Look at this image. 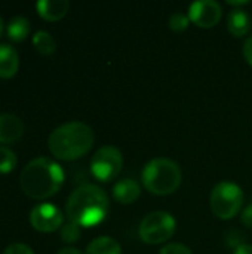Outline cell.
<instances>
[{"label": "cell", "instance_id": "obj_1", "mask_svg": "<svg viewBox=\"0 0 252 254\" xmlns=\"http://www.w3.org/2000/svg\"><path fill=\"white\" fill-rule=\"evenodd\" d=\"M64 185V170L49 158H36L21 171V190L31 199H48L53 196Z\"/></svg>", "mask_w": 252, "mask_h": 254}, {"label": "cell", "instance_id": "obj_2", "mask_svg": "<svg viewBox=\"0 0 252 254\" xmlns=\"http://www.w3.org/2000/svg\"><path fill=\"white\" fill-rule=\"evenodd\" d=\"M108 211L107 193L95 185H83L73 190L65 204V213L70 222L92 228L101 223Z\"/></svg>", "mask_w": 252, "mask_h": 254}, {"label": "cell", "instance_id": "obj_3", "mask_svg": "<svg viewBox=\"0 0 252 254\" xmlns=\"http://www.w3.org/2000/svg\"><path fill=\"white\" fill-rule=\"evenodd\" d=\"M95 135L89 125L73 121L55 128L48 138L50 153L61 161H76L94 146Z\"/></svg>", "mask_w": 252, "mask_h": 254}, {"label": "cell", "instance_id": "obj_4", "mask_svg": "<svg viewBox=\"0 0 252 254\" xmlns=\"http://www.w3.org/2000/svg\"><path fill=\"white\" fill-rule=\"evenodd\" d=\"M141 180L150 193L165 196L174 193L180 188L183 173L177 162L168 158H156L146 164Z\"/></svg>", "mask_w": 252, "mask_h": 254}, {"label": "cell", "instance_id": "obj_5", "mask_svg": "<svg viewBox=\"0 0 252 254\" xmlns=\"http://www.w3.org/2000/svg\"><path fill=\"white\" fill-rule=\"evenodd\" d=\"M211 210L221 220H230L236 217L244 204L242 189L232 182H220L211 192Z\"/></svg>", "mask_w": 252, "mask_h": 254}, {"label": "cell", "instance_id": "obj_6", "mask_svg": "<svg viewBox=\"0 0 252 254\" xmlns=\"http://www.w3.org/2000/svg\"><path fill=\"white\" fill-rule=\"evenodd\" d=\"M177 228L175 219L166 211H153L147 214L140 223V238L151 246L163 244L172 238Z\"/></svg>", "mask_w": 252, "mask_h": 254}, {"label": "cell", "instance_id": "obj_7", "mask_svg": "<svg viewBox=\"0 0 252 254\" xmlns=\"http://www.w3.org/2000/svg\"><path fill=\"white\" fill-rule=\"evenodd\" d=\"M123 167L122 152L114 146H102L91 159V173L100 182H111L116 179Z\"/></svg>", "mask_w": 252, "mask_h": 254}, {"label": "cell", "instance_id": "obj_8", "mask_svg": "<svg viewBox=\"0 0 252 254\" xmlns=\"http://www.w3.org/2000/svg\"><path fill=\"white\" fill-rule=\"evenodd\" d=\"M30 223L31 226L43 234L55 232L64 225V214L58 207L49 202H43L36 205L30 211Z\"/></svg>", "mask_w": 252, "mask_h": 254}, {"label": "cell", "instance_id": "obj_9", "mask_svg": "<svg viewBox=\"0 0 252 254\" xmlns=\"http://www.w3.org/2000/svg\"><path fill=\"white\" fill-rule=\"evenodd\" d=\"M189 18L201 28H212L221 19V6L214 0H198L190 4Z\"/></svg>", "mask_w": 252, "mask_h": 254}, {"label": "cell", "instance_id": "obj_10", "mask_svg": "<svg viewBox=\"0 0 252 254\" xmlns=\"http://www.w3.org/2000/svg\"><path fill=\"white\" fill-rule=\"evenodd\" d=\"M24 134L22 121L13 113L0 115V144H13Z\"/></svg>", "mask_w": 252, "mask_h": 254}, {"label": "cell", "instance_id": "obj_11", "mask_svg": "<svg viewBox=\"0 0 252 254\" xmlns=\"http://www.w3.org/2000/svg\"><path fill=\"white\" fill-rule=\"evenodd\" d=\"M19 68V57L13 46L0 43V79H10Z\"/></svg>", "mask_w": 252, "mask_h": 254}, {"label": "cell", "instance_id": "obj_12", "mask_svg": "<svg viewBox=\"0 0 252 254\" xmlns=\"http://www.w3.org/2000/svg\"><path fill=\"white\" fill-rule=\"evenodd\" d=\"M70 3L67 0H40L36 4L39 15L46 21H59L68 12Z\"/></svg>", "mask_w": 252, "mask_h": 254}, {"label": "cell", "instance_id": "obj_13", "mask_svg": "<svg viewBox=\"0 0 252 254\" xmlns=\"http://www.w3.org/2000/svg\"><path fill=\"white\" fill-rule=\"evenodd\" d=\"M251 16L244 9H232L227 15V30L235 37H242L251 30Z\"/></svg>", "mask_w": 252, "mask_h": 254}, {"label": "cell", "instance_id": "obj_14", "mask_svg": "<svg viewBox=\"0 0 252 254\" xmlns=\"http://www.w3.org/2000/svg\"><path fill=\"white\" fill-rule=\"evenodd\" d=\"M140 193H141V188L132 179H123V180L117 182L116 186L113 188L114 199L125 205L135 202L140 198Z\"/></svg>", "mask_w": 252, "mask_h": 254}, {"label": "cell", "instance_id": "obj_15", "mask_svg": "<svg viewBox=\"0 0 252 254\" xmlns=\"http://www.w3.org/2000/svg\"><path fill=\"white\" fill-rule=\"evenodd\" d=\"M85 254H122V247L110 237H100L88 246Z\"/></svg>", "mask_w": 252, "mask_h": 254}, {"label": "cell", "instance_id": "obj_16", "mask_svg": "<svg viewBox=\"0 0 252 254\" xmlns=\"http://www.w3.org/2000/svg\"><path fill=\"white\" fill-rule=\"evenodd\" d=\"M30 34V21L25 16H13L7 22V36L13 42H22Z\"/></svg>", "mask_w": 252, "mask_h": 254}, {"label": "cell", "instance_id": "obj_17", "mask_svg": "<svg viewBox=\"0 0 252 254\" xmlns=\"http://www.w3.org/2000/svg\"><path fill=\"white\" fill-rule=\"evenodd\" d=\"M33 45H34L36 51L39 54H42V55H50L56 49L55 39L50 36V33H48L45 30H40V31L34 33V36H33Z\"/></svg>", "mask_w": 252, "mask_h": 254}, {"label": "cell", "instance_id": "obj_18", "mask_svg": "<svg viewBox=\"0 0 252 254\" xmlns=\"http://www.w3.org/2000/svg\"><path fill=\"white\" fill-rule=\"evenodd\" d=\"M16 167V155L6 146H0V174H7Z\"/></svg>", "mask_w": 252, "mask_h": 254}, {"label": "cell", "instance_id": "obj_19", "mask_svg": "<svg viewBox=\"0 0 252 254\" xmlns=\"http://www.w3.org/2000/svg\"><path fill=\"white\" fill-rule=\"evenodd\" d=\"M59 235L65 244H73V243L79 241V238H80V226L73 222H67L62 225Z\"/></svg>", "mask_w": 252, "mask_h": 254}, {"label": "cell", "instance_id": "obj_20", "mask_svg": "<svg viewBox=\"0 0 252 254\" xmlns=\"http://www.w3.org/2000/svg\"><path fill=\"white\" fill-rule=\"evenodd\" d=\"M189 24H190V18H189V15H186L183 12H175L169 18V27L175 33L184 31L189 27Z\"/></svg>", "mask_w": 252, "mask_h": 254}, {"label": "cell", "instance_id": "obj_21", "mask_svg": "<svg viewBox=\"0 0 252 254\" xmlns=\"http://www.w3.org/2000/svg\"><path fill=\"white\" fill-rule=\"evenodd\" d=\"M159 254H193L190 252L189 247L183 246V244H177V243H172V244H166Z\"/></svg>", "mask_w": 252, "mask_h": 254}, {"label": "cell", "instance_id": "obj_22", "mask_svg": "<svg viewBox=\"0 0 252 254\" xmlns=\"http://www.w3.org/2000/svg\"><path fill=\"white\" fill-rule=\"evenodd\" d=\"M3 254H34V253H33V250H31L28 246L21 244V243H16V244L9 246V247L4 250V253Z\"/></svg>", "mask_w": 252, "mask_h": 254}, {"label": "cell", "instance_id": "obj_23", "mask_svg": "<svg viewBox=\"0 0 252 254\" xmlns=\"http://www.w3.org/2000/svg\"><path fill=\"white\" fill-rule=\"evenodd\" d=\"M244 57H245L247 63L252 67V34L244 43Z\"/></svg>", "mask_w": 252, "mask_h": 254}, {"label": "cell", "instance_id": "obj_24", "mask_svg": "<svg viewBox=\"0 0 252 254\" xmlns=\"http://www.w3.org/2000/svg\"><path fill=\"white\" fill-rule=\"evenodd\" d=\"M242 222H244L247 226L252 228V204L250 207H247V210L244 211V214H242Z\"/></svg>", "mask_w": 252, "mask_h": 254}, {"label": "cell", "instance_id": "obj_25", "mask_svg": "<svg viewBox=\"0 0 252 254\" xmlns=\"http://www.w3.org/2000/svg\"><path fill=\"white\" fill-rule=\"evenodd\" d=\"M233 254H252V246H250V244H242V246H239L235 250Z\"/></svg>", "mask_w": 252, "mask_h": 254}, {"label": "cell", "instance_id": "obj_26", "mask_svg": "<svg viewBox=\"0 0 252 254\" xmlns=\"http://www.w3.org/2000/svg\"><path fill=\"white\" fill-rule=\"evenodd\" d=\"M58 254H82L80 250L74 249V247H65V249H61Z\"/></svg>", "mask_w": 252, "mask_h": 254}, {"label": "cell", "instance_id": "obj_27", "mask_svg": "<svg viewBox=\"0 0 252 254\" xmlns=\"http://www.w3.org/2000/svg\"><path fill=\"white\" fill-rule=\"evenodd\" d=\"M227 3H229V4H232V6H238L239 9H241V6H244V4H248V1H247V0H242V1H230V0H229Z\"/></svg>", "mask_w": 252, "mask_h": 254}, {"label": "cell", "instance_id": "obj_28", "mask_svg": "<svg viewBox=\"0 0 252 254\" xmlns=\"http://www.w3.org/2000/svg\"><path fill=\"white\" fill-rule=\"evenodd\" d=\"M3 30H4V22H3V18L0 16V36H1Z\"/></svg>", "mask_w": 252, "mask_h": 254}]
</instances>
